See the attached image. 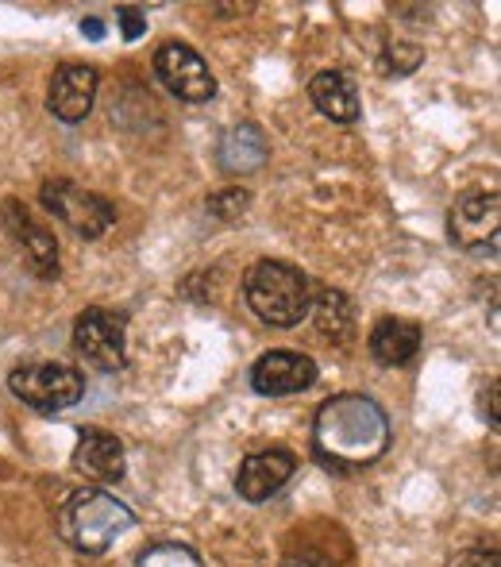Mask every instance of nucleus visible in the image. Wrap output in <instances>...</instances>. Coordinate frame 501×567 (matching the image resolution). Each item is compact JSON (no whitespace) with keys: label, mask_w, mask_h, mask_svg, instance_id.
<instances>
[{"label":"nucleus","mask_w":501,"mask_h":567,"mask_svg":"<svg viewBox=\"0 0 501 567\" xmlns=\"http://www.w3.org/2000/svg\"><path fill=\"white\" fill-rule=\"evenodd\" d=\"M389 449V417L367 394H336L316 410L313 455L321 467L352 475L378 463Z\"/></svg>","instance_id":"nucleus-1"},{"label":"nucleus","mask_w":501,"mask_h":567,"mask_svg":"<svg viewBox=\"0 0 501 567\" xmlns=\"http://www.w3.org/2000/svg\"><path fill=\"white\" fill-rule=\"evenodd\" d=\"M135 525L132 509L108 491H77L62 502L59 533L74 553L101 556Z\"/></svg>","instance_id":"nucleus-2"},{"label":"nucleus","mask_w":501,"mask_h":567,"mask_svg":"<svg viewBox=\"0 0 501 567\" xmlns=\"http://www.w3.org/2000/svg\"><path fill=\"white\" fill-rule=\"evenodd\" d=\"M243 293L254 317L274 329H293L309 317L313 293H309V278L298 267L278 259H259L243 278Z\"/></svg>","instance_id":"nucleus-3"},{"label":"nucleus","mask_w":501,"mask_h":567,"mask_svg":"<svg viewBox=\"0 0 501 567\" xmlns=\"http://www.w3.org/2000/svg\"><path fill=\"white\" fill-rule=\"evenodd\" d=\"M8 390L31 410L59 413L85 398V374L70 363H31L8 374Z\"/></svg>","instance_id":"nucleus-4"},{"label":"nucleus","mask_w":501,"mask_h":567,"mask_svg":"<svg viewBox=\"0 0 501 567\" xmlns=\"http://www.w3.org/2000/svg\"><path fill=\"white\" fill-rule=\"evenodd\" d=\"M39 202H43L46 213H54L62 225L70 231H77L82 239H101L116 220V205L108 202L105 194H93V189L77 186V182H66V178L43 182Z\"/></svg>","instance_id":"nucleus-5"},{"label":"nucleus","mask_w":501,"mask_h":567,"mask_svg":"<svg viewBox=\"0 0 501 567\" xmlns=\"http://www.w3.org/2000/svg\"><path fill=\"white\" fill-rule=\"evenodd\" d=\"M501 231V202L494 189H471L448 213V236L459 251L471 255H498Z\"/></svg>","instance_id":"nucleus-6"},{"label":"nucleus","mask_w":501,"mask_h":567,"mask_svg":"<svg viewBox=\"0 0 501 567\" xmlns=\"http://www.w3.org/2000/svg\"><path fill=\"white\" fill-rule=\"evenodd\" d=\"M155 74L166 90L178 101H189V105H201V101L217 97V78H212L209 62L186 43H166L155 51Z\"/></svg>","instance_id":"nucleus-7"},{"label":"nucleus","mask_w":501,"mask_h":567,"mask_svg":"<svg viewBox=\"0 0 501 567\" xmlns=\"http://www.w3.org/2000/svg\"><path fill=\"white\" fill-rule=\"evenodd\" d=\"M74 348L85 363L113 374L124 367V317L113 309H85L74 321Z\"/></svg>","instance_id":"nucleus-8"},{"label":"nucleus","mask_w":501,"mask_h":567,"mask_svg":"<svg viewBox=\"0 0 501 567\" xmlns=\"http://www.w3.org/2000/svg\"><path fill=\"white\" fill-rule=\"evenodd\" d=\"M313 382H316V363L290 348L267 351V355L251 367V386H254V394H262V398L305 394Z\"/></svg>","instance_id":"nucleus-9"},{"label":"nucleus","mask_w":501,"mask_h":567,"mask_svg":"<svg viewBox=\"0 0 501 567\" xmlns=\"http://www.w3.org/2000/svg\"><path fill=\"white\" fill-rule=\"evenodd\" d=\"M93 101H97V70L85 62H62L51 78V93H46L51 113L62 124H82L93 113Z\"/></svg>","instance_id":"nucleus-10"},{"label":"nucleus","mask_w":501,"mask_h":567,"mask_svg":"<svg viewBox=\"0 0 501 567\" xmlns=\"http://www.w3.org/2000/svg\"><path fill=\"white\" fill-rule=\"evenodd\" d=\"M293 471H298V455L290 449L251 452L248 460L240 463V471H236V491H240V498H248V502H267L290 483Z\"/></svg>","instance_id":"nucleus-11"},{"label":"nucleus","mask_w":501,"mask_h":567,"mask_svg":"<svg viewBox=\"0 0 501 567\" xmlns=\"http://www.w3.org/2000/svg\"><path fill=\"white\" fill-rule=\"evenodd\" d=\"M4 225H8V231H12L15 244L23 247V255H28L31 270H35L39 278L59 275V244H54L51 231L39 225V220L31 217L15 197H8L4 202Z\"/></svg>","instance_id":"nucleus-12"},{"label":"nucleus","mask_w":501,"mask_h":567,"mask_svg":"<svg viewBox=\"0 0 501 567\" xmlns=\"http://www.w3.org/2000/svg\"><path fill=\"white\" fill-rule=\"evenodd\" d=\"M74 471L90 483H116L124 475V444L105 429H85L74 449Z\"/></svg>","instance_id":"nucleus-13"},{"label":"nucleus","mask_w":501,"mask_h":567,"mask_svg":"<svg viewBox=\"0 0 501 567\" xmlns=\"http://www.w3.org/2000/svg\"><path fill=\"white\" fill-rule=\"evenodd\" d=\"M420 340H425V332H420L417 321H405V317H382L375 329H370L367 348L382 367H401L420 351Z\"/></svg>","instance_id":"nucleus-14"},{"label":"nucleus","mask_w":501,"mask_h":567,"mask_svg":"<svg viewBox=\"0 0 501 567\" xmlns=\"http://www.w3.org/2000/svg\"><path fill=\"white\" fill-rule=\"evenodd\" d=\"M220 171L228 174H254L267 166L270 158V143L267 135H262V127L254 124H236L225 132V140H220Z\"/></svg>","instance_id":"nucleus-15"},{"label":"nucleus","mask_w":501,"mask_h":567,"mask_svg":"<svg viewBox=\"0 0 501 567\" xmlns=\"http://www.w3.org/2000/svg\"><path fill=\"white\" fill-rule=\"evenodd\" d=\"M309 97L321 109L328 120L336 124H355L359 120V93H355V82L344 74V70H324L309 82Z\"/></svg>","instance_id":"nucleus-16"},{"label":"nucleus","mask_w":501,"mask_h":567,"mask_svg":"<svg viewBox=\"0 0 501 567\" xmlns=\"http://www.w3.org/2000/svg\"><path fill=\"white\" fill-rule=\"evenodd\" d=\"M309 313H316V324H321L324 337L332 340L352 337V306H347V298L340 290H321L313 306H309Z\"/></svg>","instance_id":"nucleus-17"},{"label":"nucleus","mask_w":501,"mask_h":567,"mask_svg":"<svg viewBox=\"0 0 501 567\" xmlns=\"http://www.w3.org/2000/svg\"><path fill=\"white\" fill-rule=\"evenodd\" d=\"M135 567H201V556L189 545H178V540H158L147 553H139Z\"/></svg>","instance_id":"nucleus-18"},{"label":"nucleus","mask_w":501,"mask_h":567,"mask_svg":"<svg viewBox=\"0 0 501 567\" xmlns=\"http://www.w3.org/2000/svg\"><path fill=\"white\" fill-rule=\"evenodd\" d=\"M251 205V194L248 189H220V194L209 197V213L220 220H240Z\"/></svg>","instance_id":"nucleus-19"},{"label":"nucleus","mask_w":501,"mask_h":567,"mask_svg":"<svg viewBox=\"0 0 501 567\" xmlns=\"http://www.w3.org/2000/svg\"><path fill=\"white\" fill-rule=\"evenodd\" d=\"M420 47H413V43H389V51H386V59H382V66L389 70V74H413V70L420 66Z\"/></svg>","instance_id":"nucleus-20"},{"label":"nucleus","mask_w":501,"mask_h":567,"mask_svg":"<svg viewBox=\"0 0 501 567\" xmlns=\"http://www.w3.org/2000/svg\"><path fill=\"white\" fill-rule=\"evenodd\" d=\"M451 567H498V553L494 548H467V553H459L456 560H451Z\"/></svg>","instance_id":"nucleus-21"},{"label":"nucleus","mask_w":501,"mask_h":567,"mask_svg":"<svg viewBox=\"0 0 501 567\" xmlns=\"http://www.w3.org/2000/svg\"><path fill=\"white\" fill-rule=\"evenodd\" d=\"M116 20H121V28H124V39H139L143 31H147V16H143L139 8H121Z\"/></svg>","instance_id":"nucleus-22"},{"label":"nucleus","mask_w":501,"mask_h":567,"mask_svg":"<svg viewBox=\"0 0 501 567\" xmlns=\"http://www.w3.org/2000/svg\"><path fill=\"white\" fill-rule=\"evenodd\" d=\"M482 405H487V417H490V429H498V382H490L487 394H482Z\"/></svg>","instance_id":"nucleus-23"},{"label":"nucleus","mask_w":501,"mask_h":567,"mask_svg":"<svg viewBox=\"0 0 501 567\" xmlns=\"http://www.w3.org/2000/svg\"><path fill=\"white\" fill-rule=\"evenodd\" d=\"M282 567H336V564H328V560H321V556H290Z\"/></svg>","instance_id":"nucleus-24"},{"label":"nucleus","mask_w":501,"mask_h":567,"mask_svg":"<svg viewBox=\"0 0 501 567\" xmlns=\"http://www.w3.org/2000/svg\"><path fill=\"white\" fill-rule=\"evenodd\" d=\"M82 35H90V39H105V23H101V20H82Z\"/></svg>","instance_id":"nucleus-25"}]
</instances>
